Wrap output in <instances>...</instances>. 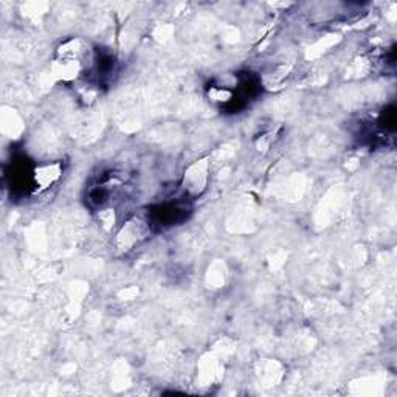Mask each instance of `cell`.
Here are the masks:
<instances>
[{
  "mask_svg": "<svg viewBox=\"0 0 397 397\" xmlns=\"http://www.w3.org/2000/svg\"><path fill=\"white\" fill-rule=\"evenodd\" d=\"M185 208H182L177 204H165L157 207L155 210L149 214V221H153L154 223H158V225H174V223L182 221L186 213Z\"/></svg>",
  "mask_w": 397,
  "mask_h": 397,
  "instance_id": "cell-2",
  "label": "cell"
},
{
  "mask_svg": "<svg viewBox=\"0 0 397 397\" xmlns=\"http://www.w3.org/2000/svg\"><path fill=\"white\" fill-rule=\"evenodd\" d=\"M380 126L388 131H393L396 127V109L394 107H389V109L382 112L380 117Z\"/></svg>",
  "mask_w": 397,
  "mask_h": 397,
  "instance_id": "cell-3",
  "label": "cell"
},
{
  "mask_svg": "<svg viewBox=\"0 0 397 397\" xmlns=\"http://www.w3.org/2000/svg\"><path fill=\"white\" fill-rule=\"evenodd\" d=\"M208 179V163L205 160L193 165L185 174V188L193 196H197L205 190Z\"/></svg>",
  "mask_w": 397,
  "mask_h": 397,
  "instance_id": "cell-1",
  "label": "cell"
}]
</instances>
